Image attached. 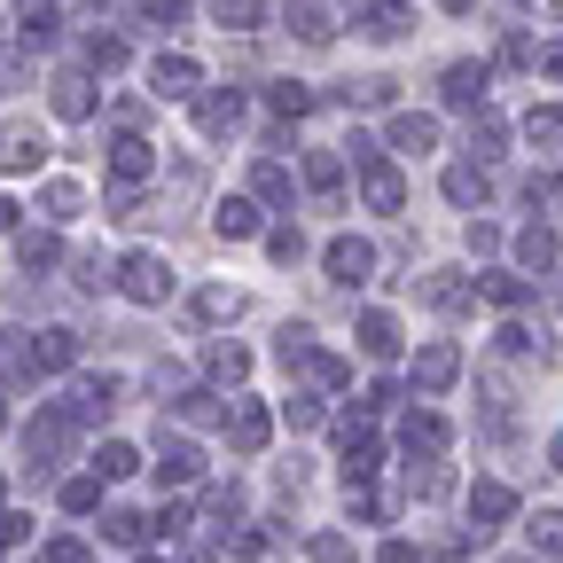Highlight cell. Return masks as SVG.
Segmentation results:
<instances>
[{
	"mask_svg": "<svg viewBox=\"0 0 563 563\" xmlns=\"http://www.w3.org/2000/svg\"><path fill=\"white\" fill-rule=\"evenodd\" d=\"M118 274H125V298H141V306H157V298L173 290V274H165V258H150V251H133V258H125Z\"/></svg>",
	"mask_w": 563,
	"mask_h": 563,
	"instance_id": "cell-1",
	"label": "cell"
},
{
	"mask_svg": "<svg viewBox=\"0 0 563 563\" xmlns=\"http://www.w3.org/2000/svg\"><path fill=\"white\" fill-rule=\"evenodd\" d=\"M228 439H235V454H258V446H266V407H258V399H235Z\"/></svg>",
	"mask_w": 563,
	"mask_h": 563,
	"instance_id": "cell-2",
	"label": "cell"
},
{
	"mask_svg": "<svg viewBox=\"0 0 563 563\" xmlns=\"http://www.w3.org/2000/svg\"><path fill=\"white\" fill-rule=\"evenodd\" d=\"M454 368H462V352H454V344L415 352V384H422V391H446V384H454Z\"/></svg>",
	"mask_w": 563,
	"mask_h": 563,
	"instance_id": "cell-3",
	"label": "cell"
},
{
	"mask_svg": "<svg viewBox=\"0 0 563 563\" xmlns=\"http://www.w3.org/2000/svg\"><path fill=\"white\" fill-rule=\"evenodd\" d=\"M368 266H376V251H368V243H352V235H336V243H329V274H336V282H368Z\"/></svg>",
	"mask_w": 563,
	"mask_h": 563,
	"instance_id": "cell-4",
	"label": "cell"
},
{
	"mask_svg": "<svg viewBox=\"0 0 563 563\" xmlns=\"http://www.w3.org/2000/svg\"><path fill=\"white\" fill-rule=\"evenodd\" d=\"M361 352L391 361V352H399V321H391V313H361Z\"/></svg>",
	"mask_w": 563,
	"mask_h": 563,
	"instance_id": "cell-5",
	"label": "cell"
},
{
	"mask_svg": "<svg viewBox=\"0 0 563 563\" xmlns=\"http://www.w3.org/2000/svg\"><path fill=\"white\" fill-rule=\"evenodd\" d=\"M157 95H165V102L196 95V63H188V55H165V63H157Z\"/></svg>",
	"mask_w": 563,
	"mask_h": 563,
	"instance_id": "cell-6",
	"label": "cell"
},
{
	"mask_svg": "<svg viewBox=\"0 0 563 563\" xmlns=\"http://www.w3.org/2000/svg\"><path fill=\"white\" fill-rule=\"evenodd\" d=\"M439 141V125L431 118H391V150H407V157H422Z\"/></svg>",
	"mask_w": 563,
	"mask_h": 563,
	"instance_id": "cell-7",
	"label": "cell"
},
{
	"mask_svg": "<svg viewBox=\"0 0 563 563\" xmlns=\"http://www.w3.org/2000/svg\"><path fill=\"white\" fill-rule=\"evenodd\" d=\"M235 118H243V102H235V95H203V102H196V125H203V133H228Z\"/></svg>",
	"mask_w": 563,
	"mask_h": 563,
	"instance_id": "cell-8",
	"label": "cell"
},
{
	"mask_svg": "<svg viewBox=\"0 0 563 563\" xmlns=\"http://www.w3.org/2000/svg\"><path fill=\"white\" fill-rule=\"evenodd\" d=\"M290 24H298V40H313V47H321V40L336 32V24H329V9H321V0H290Z\"/></svg>",
	"mask_w": 563,
	"mask_h": 563,
	"instance_id": "cell-9",
	"label": "cell"
},
{
	"mask_svg": "<svg viewBox=\"0 0 563 563\" xmlns=\"http://www.w3.org/2000/svg\"><path fill=\"white\" fill-rule=\"evenodd\" d=\"M446 446V422L439 415H407V454H439Z\"/></svg>",
	"mask_w": 563,
	"mask_h": 563,
	"instance_id": "cell-10",
	"label": "cell"
},
{
	"mask_svg": "<svg viewBox=\"0 0 563 563\" xmlns=\"http://www.w3.org/2000/svg\"><path fill=\"white\" fill-rule=\"evenodd\" d=\"M196 470H203V462H196V446H188V439H165V462H157V477H173V485H188Z\"/></svg>",
	"mask_w": 563,
	"mask_h": 563,
	"instance_id": "cell-11",
	"label": "cell"
},
{
	"mask_svg": "<svg viewBox=\"0 0 563 563\" xmlns=\"http://www.w3.org/2000/svg\"><path fill=\"white\" fill-rule=\"evenodd\" d=\"M485 95V63H454L446 70V102H477Z\"/></svg>",
	"mask_w": 563,
	"mask_h": 563,
	"instance_id": "cell-12",
	"label": "cell"
},
{
	"mask_svg": "<svg viewBox=\"0 0 563 563\" xmlns=\"http://www.w3.org/2000/svg\"><path fill=\"white\" fill-rule=\"evenodd\" d=\"M203 368H211V376H228V384H235V376H243L251 361H243V344H211V352H203Z\"/></svg>",
	"mask_w": 563,
	"mask_h": 563,
	"instance_id": "cell-13",
	"label": "cell"
},
{
	"mask_svg": "<svg viewBox=\"0 0 563 563\" xmlns=\"http://www.w3.org/2000/svg\"><path fill=\"white\" fill-rule=\"evenodd\" d=\"M118 180H141V173H150V141H118Z\"/></svg>",
	"mask_w": 563,
	"mask_h": 563,
	"instance_id": "cell-14",
	"label": "cell"
},
{
	"mask_svg": "<svg viewBox=\"0 0 563 563\" xmlns=\"http://www.w3.org/2000/svg\"><path fill=\"white\" fill-rule=\"evenodd\" d=\"M422 298H431V306H446V313H454V306H470V290H462L454 274H431V282H422Z\"/></svg>",
	"mask_w": 563,
	"mask_h": 563,
	"instance_id": "cell-15",
	"label": "cell"
},
{
	"mask_svg": "<svg viewBox=\"0 0 563 563\" xmlns=\"http://www.w3.org/2000/svg\"><path fill=\"white\" fill-rule=\"evenodd\" d=\"M446 196H454V203H477V196H485V173H477V165H454V173H446Z\"/></svg>",
	"mask_w": 563,
	"mask_h": 563,
	"instance_id": "cell-16",
	"label": "cell"
},
{
	"mask_svg": "<svg viewBox=\"0 0 563 563\" xmlns=\"http://www.w3.org/2000/svg\"><path fill=\"white\" fill-rule=\"evenodd\" d=\"M517 258H525V266H548V258H555V235H548V228H525V235H517Z\"/></svg>",
	"mask_w": 563,
	"mask_h": 563,
	"instance_id": "cell-17",
	"label": "cell"
},
{
	"mask_svg": "<svg viewBox=\"0 0 563 563\" xmlns=\"http://www.w3.org/2000/svg\"><path fill=\"white\" fill-rule=\"evenodd\" d=\"M258 16H266L258 0H220V24H228V32H258Z\"/></svg>",
	"mask_w": 563,
	"mask_h": 563,
	"instance_id": "cell-18",
	"label": "cell"
},
{
	"mask_svg": "<svg viewBox=\"0 0 563 563\" xmlns=\"http://www.w3.org/2000/svg\"><path fill=\"white\" fill-rule=\"evenodd\" d=\"M196 313H203V321H235V313H243V298H235V290H203V298H196Z\"/></svg>",
	"mask_w": 563,
	"mask_h": 563,
	"instance_id": "cell-19",
	"label": "cell"
},
{
	"mask_svg": "<svg viewBox=\"0 0 563 563\" xmlns=\"http://www.w3.org/2000/svg\"><path fill=\"white\" fill-rule=\"evenodd\" d=\"M470 517H509V485H477L470 493Z\"/></svg>",
	"mask_w": 563,
	"mask_h": 563,
	"instance_id": "cell-20",
	"label": "cell"
},
{
	"mask_svg": "<svg viewBox=\"0 0 563 563\" xmlns=\"http://www.w3.org/2000/svg\"><path fill=\"white\" fill-rule=\"evenodd\" d=\"M336 173H344L336 150H313V157H306V180H313V188H336Z\"/></svg>",
	"mask_w": 563,
	"mask_h": 563,
	"instance_id": "cell-21",
	"label": "cell"
},
{
	"mask_svg": "<svg viewBox=\"0 0 563 563\" xmlns=\"http://www.w3.org/2000/svg\"><path fill=\"white\" fill-rule=\"evenodd\" d=\"M220 235H258V211L251 203H220Z\"/></svg>",
	"mask_w": 563,
	"mask_h": 563,
	"instance_id": "cell-22",
	"label": "cell"
},
{
	"mask_svg": "<svg viewBox=\"0 0 563 563\" xmlns=\"http://www.w3.org/2000/svg\"><path fill=\"white\" fill-rule=\"evenodd\" d=\"M470 150H477V157H501V125L477 118V125H470Z\"/></svg>",
	"mask_w": 563,
	"mask_h": 563,
	"instance_id": "cell-23",
	"label": "cell"
},
{
	"mask_svg": "<svg viewBox=\"0 0 563 563\" xmlns=\"http://www.w3.org/2000/svg\"><path fill=\"white\" fill-rule=\"evenodd\" d=\"M525 133H532V141H563V110H532Z\"/></svg>",
	"mask_w": 563,
	"mask_h": 563,
	"instance_id": "cell-24",
	"label": "cell"
},
{
	"mask_svg": "<svg viewBox=\"0 0 563 563\" xmlns=\"http://www.w3.org/2000/svg\"><path fill=\"white\" fill-rule=\"evenodd\" d=\"M532 548H548V555H563V517H532Z\"/></svg>",
	"mask_w": 563,
	"mask_h": 563,
	"instance_id": "cell-25",
	"label": "cell"
},
{
	"mask_svg": "<svg viewBox=\"0 0 563 563\" xmlns=\"http://www.w3.org/2000/svg\"><path fill=\"white\" fill-rule=\"evenodd\" d=\"M274 110H290V118H298V110H313V95H306L298 79H282V87H274Z\"/></svg>",
	"mask_w": 563,
	"mask_h": 563,
	"instance_id": "cell-26",
	"label": "cell"
},
{
	"mask_svg": "<svg viewBox=\"0 0 563 563\" xmlns=\"http://www.w3.org/2000/svg\"><path fill=\"white\" fill-rule=\"evenodd\" d=\"M485 298H493V306H517V298H525V282H509V274H485Z\"/></svg>",
	"mask_w": 563,
	"mask_h": 563,
	"instance_id": "cell-27",
	"label": "cell"
},
{
	"mask_svg": "<svg viewBox=\"0 0 563 563\" xmlns=\"http://www.w3.org/2000/svg\"><path fill=\"white\" fill-rule=\"evenodd\" d=\"M258 196L282 203V196H290V173H282V165H258Z\"/></svg>",
	"mask_w": 563,
	"mask_h": 563,
	"instance_id": "cell-28",
	"label": "cell"
},
{
	"mask_svg": "<svg viewBox=\"0 0 563 563\" xmlns=\"http://www.w3.org/2000/svg\"><path fill=\"white\" fill-rule=\"evenodd\" d=\"M95 470H102V477H125V470H133V446H102V462H95Z\"/></svg>",
	"mask_w": 563,
	"mask_h": 563,
	"instance_id": "cell-29",
	"label": "cell"
},
{
	"mask_svg": "<svg viewBox=\"0 0 563 563\" xmlns=\"http://www.w3.org/2000/svg\"><path fill=\"white\" fill-rule=\"evenodd\" d=\"M266 251H274V258H298L306 243H298V228H274V235H266Z\"/></svg>",
	"mask_w": 563,
	"mask_h": 563,
	"instance_id": "cell-30",
	"label": "cell"
},
{
	"mask_svg": "<svg viewBox=\"0 0 563 563\" xmlns=\"http://www.w3.org/2000/svg\"><path fill=\"white\" fill-rule=\"evenodd\" d=\"M548 70H555V79H563V47H548Z\"/></svg>",
	"mask_w": 563,
	"mask_h": 563,
	"instance_id": "cell-31",
	"label": "cell"
},
{
	"mask_svg": "<svg viewBox=\"0 0 563 563\" xmlns=\"http://www.w3.org/2000/svg\"><path fill=\"white\" fill-rule=\"evenodd\" d=\"M548 454H555V470H563V439H555V446H548Z\"/></svg>",
	"mask_w": 563,
	"mask_h": 563,
	"instance_id": "cell-32",
	"label": "cell"
},
{
	"mask_svg": "<svg viewBox=\"0 0 563 563\" xmlns=\"http://www.w3.org/2000/svg\"><path fill=\"white\" fill-rule=\"evenodd\" d=\"M0 228H9V196H0Z\"/></svg>",
	"mask_w": 563,
	"mask_h": 563,
	"instance_id": "cell-33",
	"label": "cell"
},
{
	"mask_svg": "<svg viewBox=\"0 0 563 563\" xmlns=\"http://www.w3.org/2000/svg\"><path fill=\"white\" fill-rule=\"evenodd\" d=\"M446 9H470V0H446Z\"/></svg>",
	"mask_w": 563,
	"mask_h": 563,
	"instance_id": "cell-34",
	"label": "cell"
},
{
	"mask_svg": "<svg viewBox=\"0 0 563 563\" xmlns=\"http://www.w3.org/2000/svg\"><path fill=\"white\" fill-rule=\"evenodd\" d=\"M555 9H563V0H555Z\"/></svg>",
	"mask_w": 563,
	"mask_h": 563,
	"instance_id": "cell-35",
	"label": "cell"
}]
</instances>
